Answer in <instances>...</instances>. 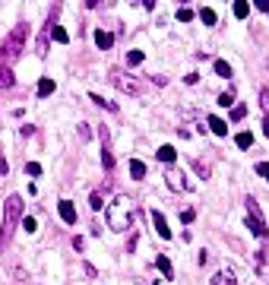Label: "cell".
I'll return each mask as SVG.
<instances>
[{
    "label": "cell",
    "instance_id": "7a4b0ae2",
    "mask_svg": "<svg viewBox=\"0 0 269 285\" xmlns=\"http://www.w3.org/2000/svg\"><path fill=\"white\" fill-rule=\"evenodd\" d=\"M25 32H29V25H16V29L6 35L3 48H0V67H10V64H16V60L22 57V51H25Z\"/></svg>",
    "mask_w": 269,
    "mask_h": 285
},
{
    "label": "cell",
    "instance_id": "4fadbf2b",
    "mask_svg": "<svg viewBox=\"0 0 269 285\" xmlns=\"http://www.w3.org/2000/svg\"><path fill=\"white\" fill-rule=\"evenodd\" d=\"M156 266H158V273L165 276V279H171V276H174V269H171V260H168L165 254H158V257H156Z\"/></svg>",
    "mask_w": 269,
    "mask_h": 285
},
{
    "label": "cell",
    "instance_id": "44dd1931",
    "mask_svg": "<svg viewBox=\"0 0 269 285\" xmlns=\"http://www.w3.org/2000/svg\"><path fill=\"white\" fill-rule=\"evenodd\" d=\"M51 38H54V42H60V45H67V42H70V35H67V29H60L57 23L51 25Z\"/></svg>",
    "mask_w": 269,
    "mask_h": 285
},
{
    "label": "cell",
    "instance_id": "d6a6232c",
    "mask_svg": "<svg viewBox=\"0 0 269 285\" xmlns=\"http://www.w3.org/2000/svg\"><path fill=\"white\" fill-rule=\"evenodd\" d=\"M260 105H263V111L269 114V89H263V92H260Z\"/></svg>",
    "mask_w": 269,
    "mask_h": 285
},
{
    "label": "cell",
    "instance_id": "5bb4252c",
    "mask_svg": "<svg viewBox=\"0 0 269 285\" xmlns=\"http://www.w3.org/2000/svg\"><path fill=\"white\" fill-rule=\"evenodd\" d=\"M16 86V76H13L10 67H0V89H13Z\"/></svg>",
    "mask_w": 269,
    "mask_h": 285
},
{
    "label": "cell",
    "instance_id": "f1b7e54d",
    "mask_svg": "<svg viewBox=\"0 0 269 285\" xmlns=\"http://www.w3.org/2000/svg\"><path fill=\"white\" fill-rule=\"evenodd\" d=\"M257 174L266 178V184H269V162H257Z\"/></svg>",
    "mask_w": 269,
    "mask_h": 285
},
{
    "label": "cell",
    "instance_id": "4dcf8cb0",
    "mask_svg": "<svg viewBox=\"0 0 269 285\" xmlns=\"http://www.w3.org/2000/svg\"><path fill=\"white\" fill-rule=\"evenodd\" d=\"M193 219H197V213H193V209H184V213H180V222H184V225H190Z\"/></svg>",
    "mask_w": 269,
    "mask_h": 285
},
{
    "label": "cell",
    "instance_id": "8fae6325",
    "mask_svg": "<svg viewBox=\"0 0 269 285\" xmlns=\"http://www.w3.org/2000/svg\"><path fill=\"white\" fill-rule=\"evenodd\" d=\"M95 45L102 48V51H111V45H114V35H111V32H105V29H95Z\"/></svg>",
    "mask_w": 269,
    "mask_h": 285
},
{
    "label": "cell",
    "instance_id": "e575fe53",
    "mask_svg": "<svg viewBox=\"0 0 269 285\" xmlns=\"http://www.w3.org/2000/svg\"><path fill=\"white\" fill-rule=\"evenodd\" d=\"M193 165H197V171H200V174H203V178H209V165H203V162H200V159H197V162H193Z\"/></svg>",
    "mask_w": 269,
    "mask_h": 285
},
{
    "label": "cell",
    "instance_id": "1f68e13d",
    "mask_svg": "<svg viewBox=\"0 0 269 285\" xmlns=\"http://www.w3.org/2000/svg\"><path fill=\"white\" fill-rule=\"evenodd\" d=\"M83 273H86V279H95V266H92V263H83Z\"/></svg>",
    "mask_w": 269,
    "mask_h": 285
},
{
    "label": "cell",
    "instance_id": "52a82bcc",
    "mask_svg": "<svg viewBox=\"0 0 269 285\" xmlns=\"http://www.w3.org/2000/svg\"><path fill=\"white\" fill-rule=\"evenodd\" d=\"M57 213H60V219H64L67 225H76V206H73L70 200H60L57 203Z\"/></svg>",
    "mask_w": 269,
    "mask_h": 285
},
{
    "label": "cell",
    "instance_id": "6da1fadb",
    "mask_svg": "<svg viewBox=\"0 0 269 285\" xmlns=\"http://www.w3.org/2000/svg\"><path fill=\"white\" fill-rule=\"evenodd\" d=\"M133 215H136V200H130L127 193L114 196V203H108V209H105V219L114 232H127L133 225Z\"/></svg>",
    "mask_w": 269,
    "mask_h": 285
},
{
    "label": "cell",
    "instance_id": "d6986e66",
    "mask_svg": "<svg viewBox=\"0 0 269 285\" xmlns=\"http://www.w3.org/2000/svg\"><path fill=\"white\" fill-rule=\"evenodd\" d=\"M234 142H238L241 149H250V146H253V133H250V130H241L238 137H234Z\"/></svg>",
    "mask_w": 269,
    "mask_h": 285
},
{
    "label": "cell",
    "instance_id": "ac0fdd59",
    "mask_svg": "<svg viewBox=\"0 0 269 285\" xmlns=\"http://www.w3.org/2000/svg\"><path fill=\"white\" fill-rule=\"evenodd\" d=\"M156 155H158V162H168V165H171V162L178 159V152H174V146H161Z\"/></svg>",
    "mask_w": 269,
    "mask_h": 285
},
{
    "label": "cell",
    "instance_id": "4316f807",
    "mask_svg": "<svg viewBox=\"0 0 269 285\" xmlns=\"http://www.w3.org/2000/svg\"><path fill=\"white\" fill-rule=\"evenodd\" d=\"M25 174L38 178V174H42V165H38V162H25Z\"/></svg>",
    "mask_w": 269,
    "mask_h": 285
},
{
    "label": "cell",
    "instance_id": "9c48e42d",
    "mask_svg": "<svg viewBox=\"0 0 269 285\" xmlns=\"http://www.w3.org/2000/svg\"><path fill=\"white\" fill-rule=\"evenodd\" d=\"M206 124H209V130L215 133V137H228V124L222 118H215V114H212V118H206Z\"/></svg>",
    "mask_w": 269,
    "mask_h": 285
},
{
    "label": "cell",
    "instance_id": "7402d4cb",
    "mask_svg": "<svg viewBox=\"0 0 269 285\" xmlns=\"http://www.w3.org/2000/svg\"><path fill=\"white\" fill-rule=\"evenodd\" d=\"M143 60H146L143 51H127V67H139Z\"/></svg>",
    "mask_w": 269,
    "mask_h": 285
},
{
    "label": "cell",
    "instance_id": "d4e9b609",
    "mask_svg": "<svg viewBox=\"0 0 269 285\" xmlns=\"http://www.w3.org/2000/svg\"><path fill=\"white\" fill-rule=\"evenodd\" d=\"M22 228H25L29 235H35V232H38V222L32 219V215H22Z\"/></svg>",
    "mask_w": 269,
    "mask_h": 285
},
{
    "label": "cell",
    "instance_id": "8d00e7d4",
    "mask_svg": "<svg viewBox=\"0 0 269 285\" xmlns=\"http://www.w3.org/2000/svg\"><path fill=\"white\" fill-rule=\"evenodd\" d=\"M6 171H10V165H6V159L0 155V174H6Z\"/></svg>",
    "mask_w": 269,
    "mask_h": 285
},
{
    "label": "cell",
    "instance_id": "ab89813d",
    "mask_svg": "<svg viewBox=\"0 0 269 285\" xmlns=\"http://www.w3.org/2000/svg\"><path fill=\"white\" fill-rule=\"evenodd\" d=\"M156 285H161V282H156Z\"/></svg>",
    "mask_w": 269,
    "mask_h": 285
},
{
    "label": "cell",
    "instance_id": "f546056e",
    "mask_svg": "<svg viewBox=\"0 0 269 285\" xmlns=\"http://www.w3.org/2000/svg\"><path fill=\"white\" fill-rule=\"evenodd\" d=\"M89 206H92V209H95V213H98V209L105 206V203H102V193H92V196H89Z\"/></svg>",
    "mask_w": 269,
    "mask_h": 285
},
{
    "label": "cell",
    "instance_id": "9a60e30c",
    "mask_svg": "<svg viewBox=\"0 0 269 285\" xmlns=\"http://www.w3.org/2000/svg\"><path fill=\"white\" fill-rule=\"evenodd\" d=\"M130 174H133V181H143L146 178V162L130 159Z\"/></svg>",
    "mask_w": 269,
    "mask_h": 285
},
{
    "label": "cell",
    "instance_id": "836d02e7",
    "mask_svg": "<svg viewBox=\"0 0 269 285\" xmlns=\"http://www.w3.org/2000/svg\"><path fill=\"white\" fill-rule=\"evenodd\" d=\"M244 114H247V108H244V105H234V111H231V118H234V120H241Z\"/></svg>",
    "mask_w": 269,
    "mask_h": 285
},
{
    "label": "cell",
    "instance_id": "603a6c76",
    "mask_svg": "<svg viewBox=\"0 0 269 285\" xmlns=\"http://www.w3.org/2000/svg\"><path fill=\"white\" fill-rule=\"evenodd\" d=\"M200 19H203L206 25H215V23H219V16H215V10H209V6H203V10H200Z\"/></svg>",
    "mask_w": 269,
    "mask_h": 285
},
{
    "label": "cell",
    "instance_id": "d590c367",
    "mask_svg": "<svg viewBox=\"0 0 269 285\" xmlns=\"http://www.w3.org/2000/svg\"><path fill=\"white\" fill-rule=\"evenodd\" d=\"M197 79H200V73H187V76H184V83H187V86H193Z\"/></svg>",
    "mask_w": 269,
    "mask_h": 285
},
{
    "label": "cell",
    "instance_id": "5b68a950",
    "mask_svg": "<svg viewBox=\"0 0 269 285\" xmlns=\"http://www.w3.org/2000/svg\"><path fill=\"white\" fill-rule=\"evenodd\" d=\"M111 83L117 86L120 92H127V95H139V83L130 76V73H124V70H111Z\"/></svg>",
    "mask_w": 269,
    "mask_h": 285
},
{
    "label": "cell",
    "instance_id": "277c9868",
    "mask_svg": "<svg viewBox=\"0 0 269 285\" xmlns=\"http://www.w3.org/2000/svg\"><path fill=\"white\" fill-rule=\"evenodd\" d=\"M247 228H250L253 235L257 238H266V219H263V213H260V206H257V200H253V196H247Z\"/></svg>",
    "mask_w": 269,
    "mask_h": 285
},
{
    "label": "cell",
    "instance_id": "2e32d148",
    "mask_svg": "<svg viewBox=\"0 0 269 285\" xmlns=\"http://www.w3.org/2000/svg\"><path fill=\"white\" fill-rule=\"evenodd\" d=\"M51 92H54V79H51V76L38 79V98H48Z\"/></svg>",
    "mask_w": 269,
    "mask_h": 285
},
{
    "label": "cell",
    "instance_id": "ba28073f",
    "mask_svg": "<svg viewBox=\"0 0 269 285\" xmlns=\"http://www.w3.org/2000/svg\"><path fill=\"white\" fill-rule=\"evenodd\" d=\"M152 225H156V232H158V238H165V241H171V228H168L165 215H161V213H156V209H152Z\"/></svg>",
    "mask_w": 269,
    "mask_h": 285
},
{
    "label": "cell",
    "instance_id": "74e56055",
    "mask_svg": "<svg viewBox=\"0 0 269 285\" xmlns=\"http://www.w3.org/2000/svg\"><path fill=\"white\" fill-rule=\"evenodd\" d=\"M257 10H266L269 13V0H257Z\"/></svg>",
    "mask_w": 269,
    "mask_h": 285
},
{
    "label": "cell",
    "instance_id": "7c38bea8",
    "mask_svg": "<svg viewBox=\"0 0 269 285\" xmlns=\"http://www.w3.org/2000/svg\"><path fill=\"white\" fill-rule=\"evenodd\" d=\"M212 70H215V76H222V79H231L234 76V73H231V64H228V60H215V64H212Z\"/></svg>",
    "mask_w": 269,
    "mask_h": 285
},
{
    "label": "cell",
    "instance_id": "cb8c5ba5",
    "mask_svg": "<svg viewBox=\"0 0 269 285\" xmlns=\"http://www.w3.org/2000/svg\"><path fill=\"white\" fill-rule=\"evenodd\" d=\"M234 16H238V19H247V16H250V3L238 0V3H234Z\"/></svg>",
    "mask_w": 269,
    "mask_h": 285
},
{
    "label": "cell",
    "instance_id": "e0dca14e",
    "mask_svg": "<svg viewBox=\"0 0 269 285\" xmlns=\"http://www.w3.org/2000/svg\"><path fill=\"white\" fill-rule=\"evenodd\" d=\"M212 285H238V279H234V273H215Z\"/></svg>",
    "mask_w": 269,
    "mask_h": 285
},
{
    "label": "cell",
    "instance_id": "83f0119b",
    "mask_svg": "<svg viewBox=\"0 0 269 285\" xmlns=\"http://www.w3.org/2000/svg\"><path fill=\"white\" fill-rule=\"evenodd\" d=\"M178 19H180V23H190V19H193V10H190V6H180V10H178Z\"/></svg>",
    "mask_w": 269,
    "mask_h": 285
},
{
    "label": "cell",
    "instance_id": "30bf717a",
    "mask_svg": "<svg viewBox=\"0 0 269 285\" xmlns=\"http://www.w3.org/2000/svg\"><path fill=\"white\" fill-rule=\"evenodd\" d=\"M102 142H105V149H102V165H105V171H111L114 168V155H111V149H108V130L102 127Z\"/></svg>",
    "mask_w": 269,
    "mask_h": 285
},
{
    "label": "cell",
    "instance_id": "ffe728a7",
    "mask_svg": "<svg viewBox=\"0 0 269 285\" xmlns=\"http://www.w3.org/2000/svg\"><path fill=\"white\" fill-rule=\"evenodd\" d=\"M89 98H92V101H95V105H98V108H105V111H117V105H114V101H105V95H98V92H92V95H89Z\"/></svg>",
    "mask_w": 269,
    "mask_h": 285
},
{
    "label": "cell",
    "instance_id": "f35d334b",
    "mask_svg": "<svg viewBox=\"0 0 269 285\" xmlns=\"http://www.w3.org/2000/svg\"><path fill=\"white\" fill-rule=\"evenodd\" d=\"M263 133L269 137V118H263Z\"/></svg>",
    "mask_w": 269,
    "mask_h": 285
},
{
    "label": "cell",
    "instance_id": "484cf974",
    "mask_svg": "<svg viewBox=\"0 0 269 285\" xmlns=\"http://www.w3.org/2000/svg\"><path fill=\"white\" fill-rule=\"evenodd\" d=\"M231 101H234V89H231V92H222V95H219V105H222V108H231Z\"/></svg>",
    "mask_w": 269,
    "mask_h": 285
},
{
    "label": "cell",
    "instance_id": "3957f363",
    "mask_svg": "<svg viewBox=\"0 0 269 285\" xmlns=\"http://www.w3.org/2000/svg\"><path fill=\"white\" fill-rule=\"evenodd\" d=\"M22 219V196H6V203H3V228H0V250L10 244V238H13V228H16V222Z\"/></svg>",
    "mask_w": 269,
    "mask_h": 285
},
{
    "label": "cell",
    "instance_id": "8992f818",
    "mask_svg": "<svg viewBox=\"0 0 269 285\" xmlns=\"http://www.w3.org/2000/svg\"><path fill=\"white\" fill-rule=\"evenodd\" d=\"M165 184L174 190V193H180V190H187V181H184V171H178V168H168L165 171Z\"/></svg>",
    "mask_w": 269,
    "mask_h": 285
}]
</instances>
